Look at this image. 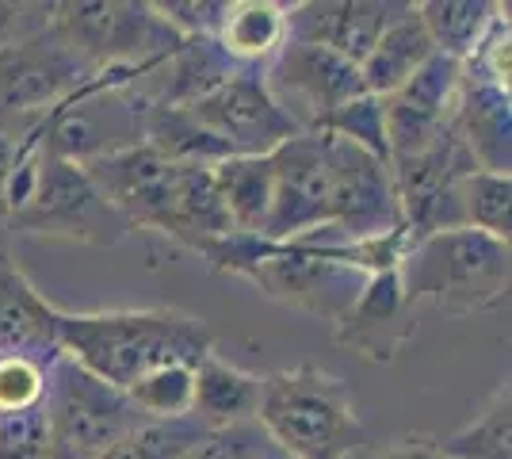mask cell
I'll return each mask as SVG.
<instances>
[{
	"label": "cell",
	"mask_w": 512,
	"mask_h": 459,
	"mask_svg": "<svg viewBox=\"0 0 512 459\" xmlns=\"http://www.w3.org/2000/svg\"><path fill=\"white\" fill-rule=\"evenodd\" d=\"M237 69L241 66L230 62L226 50L214 39H180V46L157 69V73H165V85L157 88L150 100L188 108L195 100H203L207 92H214L222 81H230Z\"/></svg>",
	"instance_id": "44dd1931"
},
{
	"label": "cell",
	"mask_w": 512,
	"mask_h": 459,
	"mask_svg": "<svg viewBox=\"0 0 512 459\" xmlns=\"http://www.w3.org/2000/svg\"><path fill=\"white\" fill-rule=\"evenodd\" d=\"M512 414H509V383L493 394L482 417L463 433L440 440V448L455 459H512Z\"/></svg>",
	"instance_id": "484cf974"
},
{
	"label": "cell",
	"mask_w": 512,
	"mask_h": 459,
	"mask_svg": "<svg viewBox=\"0 0 512 459\" xmlns=\"http://www.w3.org/2000/svg\"><path fill=\"white\" fill-rule=\"evenodd\" d=\"M203 425L195 417L180 421H146L134 433L119 440L115 448H107L100 459H188L192 448L203 440Z\"/></svg>",
	"instance_id": "d4e9b609"
},
{
	"label": "cell",
	"mask_w": 512,
	"mask_h": 459,
	"mask_svg": "<svg viewBox=\"0 0 512 459\" xmlns=\"http://www.w3.org/2000/svg\"><path fill=\"white\" fill-rule=\"evenodd\" d=\"M46 402V364L0 352V417L31 414Z\"/></svg>",
	"instance_id": "83f0119b"
},
{
	"label": "cell",
	"mask_w": 512,
	"mask_h": 459,
	"mask_svg": "<svg viewBox=\"0 0 512 459\" xmlns=\"http://www.w3.org/2000/svg\"><path fill=\"white\" fill-rule=\"evenodd\" d=\"M451 131L470 153L474 169L505 173L512 169V100L509 88L493 85L482 73L463 66V85L455 100Z\"/></svg>",
	"instance_id": "5bb4252c"
},
{
	"label": "cell",
	"mask_w": 512,
	"mask_h": 459,
	"mask_svg": "<svg viewBox=\"0 0 512 459\" xmlns=\"http://www.w3.org/2000/svg\"><path fill=\"white\" fill-rule=\"evenodd\" d=\"M46 429L50 444L100 459L107 448L146 425V417L134 410L127 391H115L111 383L96 379L69 356H54L46 364Z\"/></svg>",
	"instance_id": "5b68a950"
},
{
	"label": "cell",
	"mask_w": 512,
	"mask_h": 459,
	"mask_svg": "<svg viewBox=\"0 0 512 459\" xmlns=\"http://www.w3.org/2000/svg\"><path fill=\"white\" fill-rule=\"evenodd\" d=\"M107 207L130 226L169 234L172 207H176V173L180 165L153 153L146 142H134L123 150H111L96 161L81 165Z\"/></svg>",
	"instance_id": "8fae6325"
},
{
	"label": "cell",
	"mask_w": 512,
	"mask_h": 459,
	"mask_svg": "<svg viewBox=\"0 0 512 459\" xmlns=\"http://www.w3.org/2000/svg\"><path fill=\"white\" fill-rule=\"evenodd\" d=\"M409 333H413L409 299L398 280V268L367 276L356 303L337 322V341L352 345L367 360H394V352L406 345Z\"/></svg>",
	"instance_id": "9a60e30c"
},
{
	"label": "cell",
	"mask_w": 512,
	"mask_h": 459,
	"mask_svg": "<svg viewBox=\"0 0 512 459\" xmlns=\"http://www.w3.org/2000/svg\"><path fill=\"white\" fill-rule=\"evenodd\" d=\"M409 306L432 303L448 314H474L509 295V241L470 226L413 241L398 264Z\"/></svg>",
	"instance_id": "3957f363"
},
{
	"label": "cell",
	"mask_w": 512,
	"mask_h": 459,
	"mask_svg": "<svg viewBox=\"0 0 512 459\" xmlns=\"http://www.w3.org/2000/svg\"><path fill=\"white\" fill-rule=\"evenodd\" d=\"M8 226L39 238L85 241V245H115L127 234V222L107 207V199L96 192L85 169L58 157H39L31 192L20 211L8 219Z\"/></svg>",
	"instance_id": "8992f818"
},
{
	"label": "cell",
	"mask_w": 512,
	"mask_h": 459,
	"mask_svg": "<svg viewBox=\"0 0 512 459\" xmlns=\"http://www.w3.org/2000/svg\"><path fill=\"white\" fill-rule=\"evenodd\" d=\"M0 352L27 356L39 364L62 356L54 341V303H46L31 287L20 264L12 261L4 238H0Z\"/></svg>",
	"instance_id": "2e32d148"
},
{
	"label": "cell",
	"mask_w": 512,
	"mask_h": 459,
	"mask_svg": "<svg viewBox=\"0 0 512 459\" xmlns=\"http://www.w3.org/2000/svg\"><path fill=\"white\" fill-rule=\"evenodd\" d=\"M214 43L237 66L264 69L287 46V4L276 0H230Z\"/></svg>",
	"instance_id": "d6986e66"
},
{
	"label": "cell",
	"mask_w": 512,
	"mask_h": 459,
	"mask_svg": "<svg viewBox=\"0 0 512 459\" xmlns=\"http://www.w3.org/2000/svg\"><path fill=\"white\" fill-rule=\"evenodd\" d=\"M230 0H165L153 4L157 20L169 27L176 39H214Z\"/></svg>",
	"instance_id": "f1b7e54d"
},
{
	"label": "cell",
	"mask_w": 512,
	"mask_h": 459,
	"mask_svg": "<svg viewBox=\"0 0 512 459\" xmlns=\"http://www.w3.org/2000/svg\"><path fill=\"white\" fill-rule=\"evenodd\" d=\"M321 131L337 134L344 142H352V146H360L363 153H371V157H379L390 165V146H386V123H383V100L379 96H356L352 104H344Z\"/></svg>",
	"instance_id": "4316f807"
},
{
	"label": "cell",
	"mask_w": 512,
	"mask_h": 459,
	"mask_svg": "<svg viewBox=\"0 0 512 459\" xmlns=\"http://www.w3.org/2000/svg\"><path fill=\"white\" fill-rule=\"evenodd\" d=\"M253 459H295V456H287V452H283V448H276V444H272V440L264 437V444H260V452H256Z\"/></svg>",
	"instance_id": "d6a6232c"
},
{
	"label": "cell",
	"mask_w": 512,
	"mask_h": 459,
	"mask_svg": "<svg viewBox=\"0 0 512 459\" xmlns=\"http://www.w3.org/2000/svg\"><path fill=\"white\" fill-rule=\"evenodd\" d=\"M264 85L299 131H321L344 104L363 96L360 66L310 43H287L264 66Z\"/></svg>",
	"instance_id": "9c48e42d"
},
{
	"label": "cell",
	"mask_w": 512,
	"mask_h": 459,
	"mask_svg": "<svg viewBox=\"0 0 512 459\" xmlns=\"http://www.w3.org/2000/svg\"><path fill=\"white\" fill-rule=\"evenodd\" d=\"M260 444H264V433L256 421L230 425V429H207L188 459H253L260 452Z\"/></svg>",
	"instance_id": "f546056e"
},
{
	"label": "cell",
	"mask_w": 512,
	"mask_h": 459,
	"mask_svg": "<svg viewBox=\"0 0 512 459\" xmlns=\"http://www.w3.org/2000/svg\"><path fill=\"white\" fill-rule=\"evenodd\" d=\"M256 425L295 459H348L363 440L348 383L314 364L264 375Z\"/></svg>",
	"instance_id": "7a4b0ae2"
},
{
	"label": "cell",
	"mask_w": 512,
	"mask_h": 459,
	"mask_svg": "<svg viewBox=\"0 0 512 459\" xmlns=\"http://www.w3.org/2000/svg\"><path fill=\"white\" fill-rule=\"evenodd\" d=\"M46 459H92V456H81V452H69V448H58V444H50Z\"/></svg>",
	"instance_id": "836d02e7"
},
{
	"label": "cell",
	"mask_w": 512,
	"mask_h": 459,
	"mask_svg": "<svg viewBox=\"0 0 512 459\" xmlns=\"http://www.w3.org/2000/svg\"><path fill=\"white\" fill-rule=\"evenodd\" d=\"M406 4L390 0H325V4H295L287 8V43L325 46L344 62L360 66L375 39L386 31Z\"/></svg>",
	"instance_id": "4fadbf2b"
},
{
	"label": "cell",
	"mask_w": 512,
	"mask_h": 459,
	"mask_svg": "<svg viewBox=\"0 0 512 459\" xmlns=\"http://www.w3.org/2000/svg\"><path fill=\"white\" fill-rule=\"evenodd\" d=\"M96 69L73 58L65 43L50 31H35L31 39L0 46V131L20 138L46 111H54L85 85Z\"/></svg>",
	"instance_id": "ba28073f"
},
{
	"label": "cell",
	"mask_w": 512,
	"mask_h": 459,
	"mask_svg": "<svg viewBox=\"0 0 512 459\" xmlns=\"http://www.w3.org/2000/svg\"><path fill=\"white\" fill-rule=\"evenodd\" d=\"M501 12H505V4H490V0H425V4H417V16L425 23L432 50L451 62H470Z\"/></svg>",
	"instance_id": "7402d4cb"
},
{
	"label": "cell",
	"mask_w": 512,
	"mask_h": 459,
	"mask_svg": "<svg viewBox=\"0 0 512 459\" xmlns=\"http://www.w3.org/2000/svg\"><path fill=\"white\" fill-rule=\"evenodd\" d=\"M50 31L88 69H157L180 46L153 4L119 0L50 4Z\"/></svg>",
	"instance_id": "277c9868"
},
{
	"label": "cell",
	"mask_w": 512,
	"mask_h": 459,
	"mask_svg": "<svg viewBox=\"0 0 512 459\" xmlns=\"http://www.w3.org/2000/svg\"><path fill=\"white\" fill-rule=\"evenodd\" d=\"M260 391H264V375L226 364L211 352L195 364L192 417L203 429L249 425V421H256V410H260Z\"/></svg>",
	"instance_id": "ac0fdd59"
},
{
	"label": "cell",
	"mask_w": 512,
	"mask_h": 459,
	"mask_svg": "<svg viewBox=\"0 0 512 459\" xmlns=\"http://www.w3.org/2000/svg\"><path fill=\"white\" fill-rule=\"evenodd\" d=\"M12 169H16V138L0 131V230L8 226V184H12Z\"/></svg>",
	"instance_id": "1f68e13d"
},
{
	"label": "cell",
	"mask_w": 512,
	"mask_h": 459,
	"mask_svg": "<svg viewBox=\"0 0 512 459\" xmlns=\"http://www.w3.org/2000/svg\"><path fill=\"white\" fill-rule=\"evenodd\" d=\"M127 398L146 421H180L192 417L195 398V368L188 364H165L153 368L127 387Z\"/></svg>",
	"instance_id": "603a6c76"
},
{
	"label": "cell",
	"mask_w": 512,
	"mask_h": 459,
	"mask_svg": "<svg viewBox=\"0 0 512 459\" xmlns=\"http://www.w3.org/2000/svg\"><path fill=\"white\" fill-rule=\"evenodd\" d=\"M459 203H463V226L490 234L497 241H509L512 234V173H474L463 176L459 188Z\"/></svg>",
	"instance_id": "cb8c5ba5"
},
{
	"label": "cell",
	"mask_w": 512,
	"mask_h": 459,
	"mask_svg": "<svg viewBox=\"0 0 512 459\" xmlns=\"http://www.w3.org/2000/svg\"><path fill=\"white\" fill-rule=\"evenodd\" d=\"M375 459H455L440 448V440H394Z\"/></svg>",
	"instance_id": "4dcf8cb0"
},
{
	"label": "cell",
	"mask_w": 512,
	"mask_h": 459,
	"mask_svg": "<svg viewBox=\"0 0 512 459\" xmlns=\"http://www.w3.org/2000/svg\"><path fill=\"white\" fill-rule=\"evenodd\" d=\"M218 199L230 215L234 234H264V222L272 211V153L264 157H222L211 165Z\"/></svg>",
	"instance_id": "ffe728a7"
},
{
	"label": "cell",
	"mask_w": 512,
	"mask_h": 459,
	"mask_svg": "<svg viewBox=\"0 0 512 459\" xmlns=\"http://www.w3.org/2000/svg\"><path fill=\"white\" fill-rule=\"evenodd\" d=\"M432 54L436 50H432L425 23L417 16V4H406L394 20L386 23V31L375 39V46L367 50V58L360 62L363 92L386 100L390 92H398V88L406 85Z\"/></svg>",
	"instance_id": "e0dca14e"
},
{
	"label": "cell",
	"mask_w": 512,
	"mask_h": 459,
	"mask_svg": "<svg viewBox=\"0 0 512 459\" xmlns=\"http://www.w3.org/2000/svg\"><path fill=\"white\" fill-rule=\"evenodd\" d=\"M58 352L96 379L127 391L134 379L165 364L195 368L214 352V333L203 318L180 310H92L69 314L54 306Z\"/></svg>",
	"instance_id": "6da1fadb"
},
{
	"label": "cell",
	"mask_w": 512,
	"mask_h": 459,
	"mask_svg": "<svg viewBox=\"0 0 512 459\" xmlns=\"http://www.w3.org/2000/svg\"><path fill=\"white\" fill-rule=\"evenodd\" d=\"M188 111L195 115V123L203 131H211L234 157L237 153L264 157L299 134V127L272 100V92L264 85V69L256 66H241L230 81H222L203 100L188 104Z\"/></svg>",
	"instance_id": "30bf717a"
},
{
	"label": "cell",
	"mask_w": 512,
	"mask_h": 459,
	"mask_svg": "<svg viewBox=\"0 0 512 459\" xmlns=\"http://www.w3.org/2000/svg\"><path fill=\"white\" fill-rule=\"evenodd\" d=\"M333 196V138L325 131H299L272 150V211L260 238L302 241L329 230Z\"/></svg>",
	"instance_id": "52a82bcc"
},
{
	"label": "cell",
	"mask_w": 512,
	"mask_h": 459,
	"mask_svg": "<svg viewBox=\"0 0 512 459\" xmlns=\"http://www.w3.org/2000/svg\"><path fill=\"white\" fill-rule=\"evenodd\" d=\"M459 85H463V62H451L444 54H432L406 85L386 96L383 123H386L390 161L428 150L440 134L451 131Z\"/></svg>",
	"instance_id": "7c38bea8"
}]
</instances>
